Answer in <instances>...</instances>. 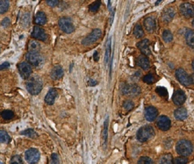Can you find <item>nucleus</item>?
Instances as JSON below:
<instances>
[{
    "label": "nucleus",
    "mask_w": 194,
    "mask_h": 164,
    "mask_svg": "<svg viewBox=\"0 0 194 164\" xmlns=\"http://www.w3.org/2000/svg\"><path fill=\"white\" fill-rule=\"evenodd\" d=\"M26 87L29 93L33 95H37L43 89V80L38 76H32L27 82Z\"/></svg>",
    "instance_id": "1"
},
{
    "label": "nucleus",
    "mask_w": 194,
    "mask_h": 164,
    "mask_svg": "<svg viewBox=\"0 0 194 164\" xmlns=\"http://www.w3.org/2000/svg\"><path fill=\"white\" fill-rule=\"evenodd\" d=\"M155 135V130L153 127L149 125H146L139 128L137 132V139L140 142H146L151 139Z\"/></svg>",
    "instance_id": "2"
},
{
    "label": "nucleus",
    "mask_w": 194,
    "mask_h": 164,
    "mask_svg": "<svg viewBox=\"0 0 194 164\" xmlns=\"http://www.w3.org/2000/svg\"><path fill=\"white\" fill-rule=\"evenodd\" d=\"M193 145L190 141L182 139L176 144V151L178 154L183 156H187L193 152Z\"/></svg>",
    "instance_id": "3"
},
{
    "label": "nucleus",
    "mask_w": 194,
    "mask_h": 164,
    "mask_svg": "<svg viewBox=\"0 0 194 164\" xmlns=\"http://www.w3.org/2000/svg\"><path fill=\"white\" fill-rule=\"evenodd\" d=\"M122 94L128 97H135L141 93V89L136 84H122L121 86Z\"/></svg>",
    "instance_id": "4"
},
{
    "label": "nucleus",
    "mask_w": 194,
    "mask_h": 164,
    "mask_svg": "<svg viewBox=\"0 0 194 164\" xmlns=\"http://www.w3.org/2000/svg\"><path fill=\"white\" fill-rule=\"evenodd\" d=\"M175 76L179 82L185 86H190L192 83V80L190 75L183 68H178L176 70Z\"/></svg>",
    "instance_id": "5"
},
{
    "label": "nucleus",
    "mask_w": 194,
    "mask_h": 164,
    "mask_svg": "<svg viewBox=\"0 0 194 164\" xmlns=\"http://www.w3.org/2000/svg\"><path fill=\"white\" fill-rule=\"evenodd\" d=\"M59 26L60 29L65 33H71L75 30V26L71 18L64 17L59 19Z\"/></svg>",
    "instance_id": "6"
},
{
    "label": "nucleus",
    "mask_w": 194,
    "mask_h": 164,
    "mask_svg": "<svg viewBox=\"0 0 194 164\" xmlns=\"http://www.w3.org/2000/svg\"><path fill=\"white\" fill-rule=\"evenodd\" d=\"M101 36H102V31L98 28H96V29L93 30L87 36H86L84 39H83L81 43L84 45H92L101 37Z\"/></svg>",
    "instance_id": "7"
},
{
    "label": "nucleus",
    "mask_w": 194,
    "mask_h": 164,
    "mask_svg": "<svg viewBox=\"0 0 194 164\" xmlns=\"http://www.w3.org/2000/svg\"><path fill=\"white\" fill-rule=\"evenodd\" d=\"M25 160L30 164H36L39 162L40 158V154L39 150L35 148L28 149L25 152Z\"/></svg>",
    "instance_id": "8"
},
{
    "label": "nucleus",
    "mask_w": 194,
    "mask_h": 164,
    "mask_svg": "<svg viewBox=\"0 0 194 164\" xmlns=\"http://www.w3.org/2000/svg\"><path fill=\"white\" fill-rule=\"evenodd\" d=\"M26 58L28 59V61L32 65L37 67L42 66L43 64V57L38 52H30V51H29L26 55Z\"/></svg>",
    "instance_id": "9"
},
{
    "label": "nucleus",
    "mask_w": 194,
    "mask_h": 164,
    "mask_svg": "<svg viewBox=\"0 0 194 164\" xmlns=\"http://www.w3.org/2000/svg\"><path fill=\"white\" fill-rule=\"evenodd\" d=\"M19 73L23 79L29 78L32 73V67L30 64L26 62H22L18 65Z\"/></svg>",
    "instance_id": "10"
},
{
    "label": "nucleus",
    "mask_w": 194,
    "mask_h": 164,
    "mask_svg": "<svg viewBox=\"0 0 194 164\" xmlns=\"http://www.w3.org/2000/svg\"><path fill=\"white\" fill-rule=\"evenodd\" d=\"M180 13L186 18L194 17V6L188 2H184L180 6Z\"/></svg>",
    "instance_id": "11"
},
{
    "label": "nucleus",
    "mask_w": 194,
    "mask_h": 164,
    "mask_svg": "<svg viewBox=\"0 0 194 164\" xmlns=\"http://www.w3.org/2000/svg\"><path fill=\"white\" fill-rule=\"evenodd\" d=\"M171 120L166 116H160L157 119V126L162 131H168L171 128Z\"/></svg>",
    "instance_id": "12"
},
{
    "label": "nucleus",
    "mask_w": 194,
    "mask_h": 164,
    "mask_svg": "<svg viewBox=\"0 0 194 164\" xmlns=\"http://www.w3.org/2000/svg\"><path fill=\"white\" fill-rule=\"evenodd\" d=\"M144 116L147 121L153 122L156 119L158 116V110L153 106H149L145 108L144 110Z\"/></svg>",
    "instance_id": "13"
},
{
    "label": "nucleus",
    "mask_w": 194,
    "mask_h": 164,
    "mask_svg": "<svg viewBox=\"0 0 194 164\" xmlns=\"http://www.w3.org/2000/svg\"><path fill=\"white\" fill-rule=\"evenodd\" d=\"M173 102L177 106H180L184 104L186 101V95L185 92L182 90H177L175 91L172 97Z\"/></svg>",
    "instance_id": "14"
},
{
    "label": "nucleus",
    "mask_w": 194,
    "mask_h": 164,
    "mask_svg": "<svg viewBox=\"0 0 194 164\" xmlns=\"http://www.w3.org/2000/svg\"><path fill=\"white\" fill-rule=\"evenodd\" d=\"M137 47L139 49V51H141L143 55L144 56H149L151 55V51L149 49V40L145 39L139 42L137 44Z\"/></svg>",
    "instance_id": "15"
},
{
    "label": "nucleus",
    "mask_w": 194,
    "mask_h": 164,
    "mask_svg": "<svg viewBox=\"0 0 194 164\" xmlns=\"http://www.w3.org/2000/svg\"><path fill=\"white\" fill-rule=\"evenodd\" d=\"M31 36L32 37L34 38V39L42 40V41H45L47 38V35H46L45 30L39 26H35L33 27Z\"/></svg>",
    "instance_id": "16"
},
{
    "label": "nucleus",
    "mask_w": 194,
    "mask_h": 164,
    "mask_svg": "<svg viewBox=\"0 0 194 164\" xmlns=\"http://www.w3.org/2000/svg\"><path fill=\"white\" fill-rule=\"evenodd\" d=\"M143 26L149 33H153L156 30V23H155V19L151 17L146 18L144 20Z\"/></svg>",
    "instance_id": "17"
},
{
    "label": "nucleus",
    "mask_w": 194,
    "mask_h": 164,
    "mask_svg": "<svg viewBox=\"0 0 194 164\" xmlns=\"http://www.w3.org/2000/svg\"><path fill=\"white\" fill-rule=\"evenodd\" d=\"M175 15V9L171 7L168 8L164 11L162 14V19L165 23H170Z\"/></svg>",
    "instance_id": "18"
},
{
    "label": "nucleus",
    "mask_w": 194,
    "mask_h": 164,
    "mask_svg": "<svg viewBox=\"0 0 194 164\" xmlns=\"http://www.w3.org/2000/svg\"><path fill=\"white\" fill-rule=\"evenodd\" d=\"M63 75H64V70L60 65H56L52 69L51 77L52 80H59L62 77Z\"/></svg>",
    "instance_id": "19"
},
{
    "label": "nucleus",
    "mask_w": 194,
    "mask_h": 164,
    "mask_svg": "<svg viewBox=\"0 0 194 164\" xmlns=\"http://www.w3.org/2000/svg\"><path fill=\"white\" fill-rule=\"evenodd\" d=\"M57 95H58V92L57 90L55 89H51L48 92L47 95H46L45 97V102L46 103L49 104V105H52L54 104L55 99L57 98Z\"/></svg>",
    "instance_id": "20"
},
{
    "label": "nucleus",
    "mask_w": 194,
    "mask_h": 164,
    "mask_svg": "<svg viewBox=\"0 0 194 164\" xmlns=\"http://www.w3.org/2000/svg\"><path fill=\"white\" fill-rule=\"evenodd\" d=\"M137 65L141 67L143 70H147L150 66V62H149L148 58L144 55H139L137 58Z\"/></svg>",
    "instance_id": "21"
},
{
    "label": "nucleus",
    "mask_w": 194,
    "mask_h": 164,
    "mask_svg": "<svg viewBox=\"0 0 194 164\" xmlns=\"http://www.w3.org/2000/svg\"><path fill=\"white\" fill-rule=\"evenodd\" d=\"M175 117L178 120H184L187 118V110L185 108H178L177 109L175 110Z\"/></svg>",
    "instance_id": "22"
},
{
    "label": "nucleus",
    "mask_w": 194,
    "mask_h": 164,
    "mask_svg": "<svg viewBox=\"0 0 194 164\" xmlns=\"http://www.w3.org/2000/svg\"><path fill=\"white\" fill-rule=\"evenodd\" d=\"M108 117L105 120L104 127H103V130H102V145L104 147L107 145V138H108Z\"/></svg>",
    "instance_id": "23"
},
{
    "label": "nucleus",
    "mask_w": 194,
    "mask_h": 164,
    "mask_svg": "<svg viewBox=\"0 0 194 164\" xmlns=\"http://www.w3.org/2000/svg\"><path fill=\"white\" fill-rule=\"evenodd\" d=\"M47 21L46 16L45 13L43 12H39L37 14H36L35 17V23L38 25H44Z\"/></svg>",
    "instance_id": "24"
},
{
    "label": "nucleus",
    "mask_w": 194,
    "mask_h": 164,
    "mask_svg": "<svg viewBox=\"0 0 194 164\" xmlns=\"http://www.w3.org/2000/svg\"><path fill=\"white\" fill-rule=\"evenodd\" d=\"M40 44L38 41L30 40L28 43V50L30 52H38L40 50Z\"/></svg>",
    "instance_id": "25"
},
{
    "label": "nucleus",
    "mask_w": 194,
    "mask_h": 164,
    "mask_svg": "<svg viewBox=\"0 0 194 164\" xmlns=\"http://www.w3.org/2000/svg\"><path fill=\"white\" fill-rule=\"evenodd\" d=\"M185 38L187 45L194 49V31L188 30L185 34Z\"/></svg>",
    "instance_id": "26"
},
{
    "label": "nucleus",
    "mask_w": 194,
    "mask_h": 164,
    "mask_svg": "<svg viewBox=\"0 0 194 164\" xmlns=\"http://www.w3.org/2000/svg\"><path fill=\"white\" fill-rule=\"evenodd\" d=\"M133 33L137 39H140V38L143 37V36H144V31H143L141 25H139V24L135 25V27L133 28Z\"/></svg>",
    "instance_id": "27"
},
{
    "label": "nucleus",
    "mask_w": 194,
    "mask_h": 164,
    "mask_svg": "<svg viewBox=\"0 0 194 164\" xmlns=\"http://www.w3.org/2000/svg\"><path fill=\"white\" fill-rule=\"evenodd\" d=\"M173 156L171 154H164L159 160V164H173Z\"/></svg>",
    "instance_id": "28"
},
{
    "label": "nucleus",
    "mask_w": 194,
    "mask_h": 164,
    "mask_svg": "<svg viewBox=\"0 0 194 164\" xmlns=\"http://www.w3.org/2000/svg\"><path fill=\"white\" fill-rule=\"evenodd\" d=\"M111 37L107 40L106 45V55H105V63L108 64L109 60L110 55H111Z\"/></svg>",
    "instance_id": "29"
},
{
    "label": "nucleus",
    "mask_w": 194,
    "mask_h": 164,
    "mask_svg": "<svg viewBox=\"0 0 194 164\" xmlns=\"http://www.w3.org/2000/svg\"><path fill=\"white\" fill-rule=\"evenodd\" d=\"M11 141L9 135L4 130H0V143H8Z\"/></svg>",
    "instance_id": "30"
},
{
    "label": "nucleus",
    "mask_w": 194,
    "mask_h": 164,
    "mask_svg": "<svg viewBox=\"0 0 194 164\" xmlns=\"http://www.w3.org/2000/svg\"><path fill=\"white\" fill-rule=\"evenodd\" d=\"M162 38L165 43H171L173 40V38L174 37H173L172 33L170 30H166L163 32Z\"/></svg>",
    "instance_id": "31"
},
{
    "label": "nucleus",
    "mask_w": 194,
    "mask_h": 164,
    "mask_svg": "<svg viewBox=\"0 0 194 164\" xmlns=\"http://www.w3.org/2000/svg\"><path fill=\"white\" fill-rule=\"evenodd\" d=\"M9 8V2L8 1H0V14H4L8 11Z\"/></svg>",
    "instance_id": "32"
},
{
    "label": "nucleus",
    "mask_w": 194,
    "mask_h": 164,
    "mask_svg": "<svg viewBox=\"0 0 194 164\" xmlns=\"http://www.w3.org/2000/svg\"><path fill=\"white\" fill-rule=\"evenodd\" d=\"M21 135H26V136L29 137V138H31V139H35L36 137L37 136V135L36 132L32 129H26V130H24V131L21 132Z\"/></svg>",
    "instance_id": "33"
},
{
    "label": "nucleus",
    "mask_w": 194,
    "mask_h": 164,
    "mask_svg": "<svg viewBox=\"0 0 194 164\" xmlns=\"http://www.w3.org/2000/svg\"><path fill=\"white\" fill-rule=\"evenodd\" d=\"M1 116L4 119H11L14 117V113L12 111V110H3L1 113Z\"/></svg>",
    "instance_id": "34"
},
{
    "label": "nucleus",
    "mask_w": 194,
    "mask_h": 164,
    "mask_svg": "<svg viewBox=\"0 0 194 164\" xmlns=\"http://www.w3.org/2000/svg\"><path fill=\"white\" fill-rule=\"evenodd\" d=\"M100 5H101V2L100 1H96V2H93L92 4L90 5L89 9H90V12H96L99 10Z\"/></svg>",
    "instance_id": "35"
},
{
    "label": "nucleus",
    "mask_w": 194,
    "mask_h": 164,
    "mask_svg": "<svg viewBox=\"0 0 194 164\" xmlns=\"http://www.w3.org/2000/svg\"><path fill=\"white\" fill-rule=\"evenodd\" d=\"M137 164H153V161L148 156H142L138 160Z\"/></svg>",
    "instance_id": "36"
},
{
    "label": "nucleus",
    "mask_w": 194,
    "mask_h": 164,
    "mask_svg": "<svg viewBox=\"0 0 194 164\" xmlns=\"http://www.w3.org/2000/svg\"><path fill=\"white\" fill-rule=\"evenodd\" d=\"M156 92L159 94V95L162 96V97H168V95L166 89L165 87H161V86L157 87Z\"/></svg>",
    "instance_id": "37"
},
{
    "label": "nucleus",
    "mask_w": 194,
    "mask_h": 164,
    "mask_svg": "<svg viewBox=\"0 0 194 164\" xmlns=\"http://www.w3.org/2000/svg\"><path fill=\"white\" fill-rule=\"evenodd\" d=\"M123 107L126 110L129 111V110H131L134 108V104H133V102H131V101L128 100V101H125V102H124Z\"/></svg>",
    "instance_id": "38"
},
{
    "label": "nucleus",
    "mask_w": 194,
    "mask_h": 164,
    "mask_svg": "<svg viewBox=\"0 0 194 164\" xmlns=\"http://www.w3.org/2000/svg\"><path fill=\"white\" fill-rule=\"evenodd\" d=\"M10 164H24V163H23V160L21 156L18 155H15L12 157L10 160Z\"/></svg>",
    "instance_id": "39"
},
{
    "label": "nucleus",
    "mask_w": 194,
    "mask_h": 164,
    "mask_svg": "<svg viewBox=\"0 0 194 164\" xmlns=\"http://www.w3.org/2000/svg\"><path fill=\"white\" fill-rule=\"evenodd\" d=\"M143 81L144 82H146V83H148V84H152L154 82V76H153V75L152 73L146 74L143 78Z\"/></svg>",
    "instance_id": "40"
},
{
    "label": "nucleus",
    "mask_w": 194,
    "mask_h": 164,
    "mask_svg": "<svg viewBox=\"0 0 194 164\" xmlns=\"http://www.w3.org/2000/svg\"><path fill=\"white\" fill-rule=\"evenodd\" d=\"M175 164H186L188 163V159L185 156H178L175 160Z\"/></svg>",
    "instance_id": "41"
},
{
    "label": "nucleus",
    "mask_w": 194,
    "mask_h": 164,
    "mask_svg": "<svg viewBox=\"0 0 194 164\" xmlns=\"http://www.w3.org/2000/svg\"><path fill=\"white\" fill-rule=\"evenodd\" d=\"M21 23L24 26V27H27V26L29 25L30 23V14H25L21 20Z\"/></svg>",
    "instance_id": "42"
},
{
    "label": "nucleus",
    "mask_w": 194,
    "mask_h": 164,
    "mask_svg": "<svg viewBox=\"0 0 194 164\" xmlns=\"http://www.w3.org/2000/svg\"><path fill=\"white\" fill-rule=\"evenodd\" d=\"M51 163L52 164H59V156H58L56 154H52Z\"/></svg>",
    "instance_id": "43"
},
{
    "label": "nucleus",
    "mask_w": 194,
    "mask_h": 164,
    "mask_svg": "<svg viewBox=\"0 0 194 164\" xmlns=\"http://www.w3.org/2000/svg\"><path fill=\"white\" fill-rule=\"evenodd\" d=\"M46 3L49 6L55 7V6L58 5V4L59 3V1H58V0H49V1H46Z\"/></svg>",
    "instance_id": "44"
},
{
    "label": "nucleus",
    "mask_w": 194,
    "mask_h": 164,
    "mask_svg": "<svg viewBox=\"0 0 194 164\" xmlns=\"http://www.w3.org/2000/svg\"><path fill=\"white\" fill-rule=\"evenodd\" d=\"M10 20L8 18H4V20L2 21V25L4 27H8V26L10 25Z\"/></svg>",
    "instance_id": "45"
},
{
    "label": "nucleus",
    "mask_w": 194,
    "mask_h": 164,
    "mask_svg": "<svg viewBox=\"0 0 194 164\" xmlns=\"http://www.w3.org/2000/svg\"><path fill=\"white\" fill-rule=\"evenodd\" d=\"M10 66V64L8 62H4L3 64H2V65H0V70H5V69L8 68V67H9Z\"/></svg>",
    "instance_id": "46"
},
{
    "label": "nucleus",
    "mask_w": 194,
    "mask_h": 164,
    "mask_svg": "<svg viewBox=\"0 0 194 164\" xmlns=\"http://www.w3.org/2000/svg\"><path fill=\"white\" fill-rule=\"evenodd\" d=\"M88 85H89V86H96V85H97V82H96V81H95V80H91V79H90V80H89Z\"/></svg>",
    "instance_id": "47"
},
{
    "label": "nucleus",
    "mask_w": 194,
    "mask_h": 164,
    "mask_svg": "<svg viewBox=\"0 0 194 164\" xmlns=\"http://www.w3.org/2000/svg\"><path fill=\"white\" fill-rule=\"evenodd\" d=\"M93 59H94L96 61H98L99 57H98V52H97V51H95L94 54H93Z\"/></svg>",
    "instance_id": "48"
},
{
    "label": "nucleus",
    "mask_w": 194,
    "mask_h": 164,
    "mask_svg": "<svg viewBox=\"0 0 194 164\" xmlns=\"http://www.w3.org/2000/svg\"><path fill=\"white\" fill-rule=\"evenodd\" d=\"M190 77H191V80H192V83H194V73L191 75Z\"/></svg>",
    "instance_id": "49"
},
{
    "label": "nucleus",
    "mask_w": 194,
    "mask_h": 164,
    "mask_svg": "<svg viewBox=\"0 0 194 164\" xmlns=\"http://www.w3.org/2000/svg\"><path fill=\"white\" fill-rule=\"evenodd\" d=\"M192 67H193V70H194V60L193 61V62H192Z\"/></svg>",
    "instance_id": "50"
},
{
    "label": "nucleus",
    "mask_w": 194,
    "mask_h": 164,
    "mask_svg": "<svg viewBox=\"0 0 194 164\" xmlns=\"http://www.w3.org/2000/svg\"><path fill=\"white\" fill-rule=\"evenodd\" d=\"M192 25H193V28H194V19L193 20V22H192Z\"/></svg>",
    "instance_id": "51"
},
{
    "label": "nucleus",
    "mask_w": 194,
    "mask_h": 164,
    "mask_svg": "<svg viewBox=\"0 0 194 164\" xmlns=\"http://www.w3.org/2000/svg\"><path fill=\"white\" fill-rule=\"evenodd\" d=\"M0 164H4V163H2V161H1V160H0Z\"/></svg>",
    "instance_id": "52"
}]
</instances>
